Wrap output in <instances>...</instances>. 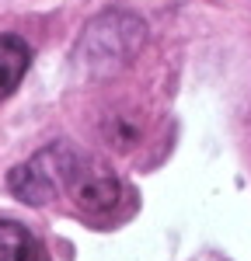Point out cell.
Wrapping results in <instances>:
<instances>
[{"instance_id":"7a4b0ae2","label":"cell","mask_w":251,"mask_h":261,"mask_svg":"<svg viewBox=\"0 0 251 261\" xmlns=\"http://www.w3.org/2000/svg\"><path fill=\"white\" fill-rule=\"evenodd\" d=\"M146 39V24L126 11H108L84 28L77 42V60L94 73H112L136 56Z\"/></svg>"},{"instance_id":"277c9868","label":"cell","mask_w":251,"mask_h":261,"mask_svg":"<svg viewBox=\"0 0 251 261\" xmlns=\"http://www.w3.org/2000/svg\"><path fill=\"white\" fill-rule=\"evenodd\" d=\"M32 66V49L21 35H0V101H7Z\"/></svg>"},{"instance_id":"5b68a950","label":"cell","mask_w":251,"mask_h":261,"mask_svg":"<svg viewBox=\"0 0 251 261\" xmlns=\"http://www.w3.org/2000/svg\"><path fill=\"white\" fill-rule=\"evenodd\" d=\"M0 261H45L39 237L14 220H0Z\"/></svg>"},{"instance_id":"6da1fadb","label":"cell","mask_w":251,"mask_h":261,"mask_svg":"<svg viewBox=\"0 0 251 261\" xmlns=\"http://www.w3.org/2000/svg\"><path fill=\"white\" fill-rule=\"evenodd\" d=\"M87 164H91V157L77 153L73 146L53 143V146L39 150L32 161L14 167L7 174V188H11V195H18L28 205H45V202L60 199L63 192H73V185Z\"/></svg>"},{"instance_id":"3957f363","label":"cell","mask_w":251,"mask_h":261,"mask_svg":"<svg viewBox=\"0 0 251 261\" xmlns=\"http://www.w3.org/2000/svg\"><path fill=\"white\" fill-rule=\"evenodd\" d=\"M119 195H122V185L119 178L102 167V164H87L84 167V174L77 178L73 185V199L81 205L84 213H94V216H102V213H112L115 205H119Z\"/></svg>"}]
</instances>
